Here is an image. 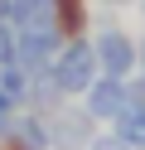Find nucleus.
<instances>
[{"label": "nucleus", "mask_w": 145, "mask_h": 150, "mask_svg": "<svg viewBox=\"0 0 145 150\" xmlns=\"http://www.w3.org/2000/svg\"><path fill=\"white\" fill-rule=\"evenodd\" d=\"M5 20L19 24V29H39L48 20V0H10L5 5Z\"/></svg>", "instance_id": "nucleus-1"}, {"label": "nucleus", "mask_w": 145, "mask_h": 150, "mask_svg": "<svg viewBox=\"0 0 145 150\" xmlns=\"http://www.w3.org/2000/svg\"><path fill=\"white\" fill-rule=\"evenodd\" d=\"M15 145H19V150H44V131H39V121H19Z\"/></svg>", "instance_id": "nucleus-2"}, {"label": "nucleus", "mask_w": 145, "mask_h": 150, "mask_svg": "<svg viewBox=\"0 0 145 150\" xmlns=\"http://www.w3.org/2000/svg\"><path fill=\"white\" fill-rule=\"evenodd\" d=\"M53 10H63V20H58L63 29H77V24H82V0H58Z\"/></svg>", "instance_id": "nucleus-3"}, {"label": "nucleus", "mask_w": 145, "mask_h": 150, "mask_svg": "<svg viewBox=\"0 0 145 150\" xmlns=\"http://www.w3.org/2000/svg\"><path fill=\"white\" fill-rule=\"evenodd\" d=\"M63 78H68V82H77V78H82V49H73V53H68V63H63Z\"/></svg>", "instance_id": "nucleus-4"}, {"label": "nucleus", "mask_w": 145, "mask_h": 150, "mask_svg": "<svg viewBox=\"0 0 145 150\" xmlns=\"http://www.w3.org/2000/svg\"><path fill=\"white\" fill-rule=\"evenodd\" d=\"M15 58V49H10V39H5V29H0V63H10Z\"/></svg>", "instance_id": "nucleus-5"}]
</instances>
